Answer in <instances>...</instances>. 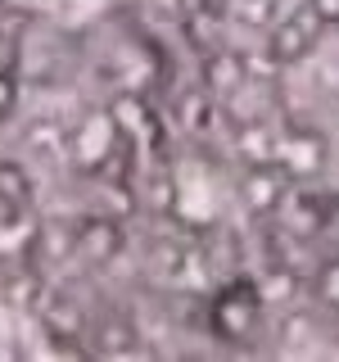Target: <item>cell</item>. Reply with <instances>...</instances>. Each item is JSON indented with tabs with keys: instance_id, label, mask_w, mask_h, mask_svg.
I'll return each instance as SVG.
<instances>
[{
	"instance_id": "6da1fadb",
	"label": "cell",
	"mask_w": 339,
	"mask_h": 362,
	"mask_svg": "<svg viewBox=\"0 0 339 362\" xmlns=\"http://www.w3.org/2000/svg\"><path fill=\"white\" fill-rule=\"evenodd\" d=\"M32 199V181L18 163H0V204H28Z\"/></svg>"
},
{
	"instance_id": "7a4b0ae2",
	"label": "cell",
	"mask_w": 339,
	"mask_h": 362,
	"mask_svg": "<svg viewBox=\"0 0 339 362\" xmlns=\"http://www.w3.org/2000/svg\"><path fill=\"white\" fill-rule=\"evenodd\" d=\"M14 109H18V73L0 64V122H5Z\"/></svg>"
},
{
	"instance_id": "3957f363",
	"label": "cell",
	"mask_w": 339,
	"mask_h": 362,
	"mask_svg": "<svg viewBox=\"0 0 339 362\" xmlns=\"http://www.w3.org/2000/svg\"><path fill=\"white\" fill-rule=\"evenodd\" d=\"M0 9H5V0H0Z\"/></svg>"
}]
</instances>
